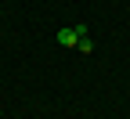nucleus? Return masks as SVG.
Listing matches in <instances>:
<instances>
[{
  "mask_svg": "<svg viewBox=\"0 0 130 119\" xmlns=\"http://www.w3.org/2000/svg\"><path fill=\"white\" fill-rule=\"evenodd\" d=\"M79 36H87V25H76V29H61V32H58V43H61V47H76V43H79Z\"/></svg>",
  "mask_w": 130,
  "mask_h": 119,
  "instance_id": "obj_1",
  "label": "nucleus"
},
{
  "mask_svg": "<svg viewBox=\"0 0 130 119\" xmlns=\"http://www.w3.org/2000/svg\"><path fill=\"white\" fill-rule=\"evenodd\" d=\"M79 50H83V54H90V50H94V43H90V36H79V43H76Z\"/></svg>",
  "mask_w": 130,
  "mask_h": 119,
  "instance_id": "obj_2",
  "label": "nucleus"
}]
</instances>
